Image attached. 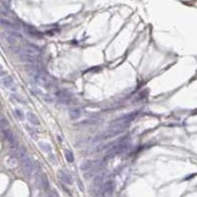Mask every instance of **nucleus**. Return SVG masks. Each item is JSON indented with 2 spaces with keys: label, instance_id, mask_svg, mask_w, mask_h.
<instances>
[{
  "label": "nucleus",
  "instance_id": "obj_16",
  "mask_svg": "<svg viewBox=\"0 0 197 197\" xmlns=\"http://www.w3.org/2000/svg\"><path fill=\"white\" fill-rule=\"evenodd\" d=\"M96 162H94L92 160H87L85 161V162H83L82 164H81V170H90L92 168L95 166Z\"/></svg>",
  "mask_w": 197,
  "mask_h": 197
},
{
  "label": "nucleus",
  "instance_id": "obj_5",
  "mask_svg": "<svg viewBox=\"0 0 197 197\" xmlns=\"http://www.w3.org/2000/svg\"><path fill=\"white\" fill-rule=\"evenodd\" d=\"M2 134L3 136L5 137V139L8 141V143L10 144V146L12 148H17V145H18V140H17L15 134L14 132L9 128H4L2 130Z\"/></svg>",
  "mask_w": 197,
  "mask_h": 197
},
{
  "label": "nucleus",
  "instance_id": "obj_21",
  "mask_svg": "<svg viewBox=\"0 0 197 197\" xmlns=\"http://www.w3.org/2000/svg\"><path fill=\"white\" fill-rule=\"evenodd\" d=\"M8 126H9V122L6 119V117L4 116V115L0 114V128L4 129V128H6V127H8Z\"/></svg>",
  "mask_w": 197,
  "mask_h": 197
},
{
  "label": "nucleus",
  "instance_id": "obj_13",
  "mask_svg": "<svg viewBox=\"0 0 197 197\" xmlns=\"http://www.w3.org/2000/svg\"><path fill=\"white\" fill-rule=\"evenodd\" d=\"M0 26H2V27L6 28V29H9V30H15L17 29V26L15 24H13L10 21L6 20V19H3V18H0Z\"/></svg>",
  "mask_w": 197,
  "mask_h": 197
},
{
  "label": "nucleus",
  "instance_id": "obj_6",
  "mask_svg": "<svg viewBox=\"0 0 197 197\" xmlns=\"http://www.w3.org/2000/svg\"><path fill=\"white\" fill-rule=\"evenodd\" d=\"M35 81L36 83L38 84V85L42 86L44 88H50V85H51V82L47 76L44 75V73H40V74H36L35 75Z\"/></svg>",
  "mask_w": 197,
  "mask_h": 197
},
{
  "label": "nucleus",
  "instance_id": "obj_4",
  "mask_svg": "<svg viewBox=\"0 0 197 197\" xmlns=\"http://www.w3.org/2000/svg\"><path fill=\"white\" fill-rule=\"evenodd\" d=\"M136 115H137V112H131V114L123 115V116L119 117V118H117V119H114V120H112L109 124L110 125H118V124H127V125H128V124L135 118Z\"/></svg>",
  "mask_w": 197,
  "mask_h": 197
},
{
  "label": "nucleus",
  "instance_id": "obj_27",
  "mask_svg": "<svg viewBox=\"0 0 197 197\" xmlns=\"http://www.w3.org/2000/svg\"><path fill=\"white\" fill-rule=\"evenodd\" d=\"M77 184H78V187H80V190L81 191H83L84 190V186H83V183H82V181H77Z\"/></svg>",
  "mask_w": 197,
  "mask_h": 197
},
{
  "label": "nucleus",
  "instance_id": "obj_7",
  "mask_svg": "<svg viewBox=\"0 0 197 197\" xmlns=\"http://www.w3.org/2000/svg\"><path fill=\"white\" fill-rule=\"evenodd\" d=\"M38 57L33 56V55L26 53V52H21L20 53V60L23 62H26V63H30V64H36L38 62Z\"/></svg>",
  "mask_w": 197,
  "mask_h": 197
},
{
  "label": "nucleus",
  "instance_id": "obj_23",
  "mask_svg": "<svg viewBox=\"0 0 197 197\" xmlns=\"http://www.w3.org/2000/svg\"><path fill=\"white\" fill-rule=\"evenodd\" d=\"M14 114H15L19 119H21V120H23V119H24V114H23V111L21 109H16L15 110H14Z\"/></svg>",
  "mask_w": 197,
  "mask_h": 197
},
{
  "label": "nucleus",
  "instance_id": "obj_11",
  "mask_svg": "<svg viewBox=\"0 0 197 197\" xmlns=\"http://www.w3.org/2000/svg\"><path fill=\"white\" fill-rule=\"evenodd\" d=\"M81 115H82V109H81L80 107H73V109H70V111H69V117H70L71 119H73V120L78 119Z\"/></svg>",
  "mask_w": 197,
  "mask_h": 197
},
{
  "label": "nucleus",
  "instance_id": "obj_1",
  "mask_svg": "<svg viewBox=\"0 0 197 197\" xmlns=\"http://www.w3.org/2000/svg\"><path fill=\"white\" fill-rule=\"evenodd\" d=\"M129 148H130V141L127 140L126 138H121L119 140H116L114 145L109 149V153L107 156V158L114 157V156H116V155H120V154L126 152Z\"/></svg>",
  "mask_w": 197,
  "mask_h": 197
},
{
  "label": "nucleus",
  "instance_id": "obj_3",
  "mask_svg": "<svg viewBox=\"0 0 197 197\" xmlns=\"http://www.w3.org/2000/svg\"><path fill=\"white\" fill-rule=\"evenodd\" d=\"M21 164H22L23 170L27 175L31 174L34 172V162L29 156L25 155L21 158Z\"/></svg>",
  "mask_w": 197,
  "mask_h": 197
},
{
  "label": "nucleus",
  "instance_id": "obj_9",
  "mask_svg": "<svg viewBox=\"0 0 197 197\" xmlns=\"http://www.w3.org/2000/svg\"><path fill=\"white\" fill-rule=\"evenodd\" d=\"M55 97L57 98V100L64 105H68L70 104V97L67 95L66 93L62 92V91H56L55 92Z\"/></svg>",
  "mask_w": 197,
  "mask_h": 197
},
{
  "label": "nucleus",
  "instance_id": "obj_22",
  "mask_svg": "<svg viewBox=\"0 0 197 197\" xmlns=\"http://www.w3.org/2000/svg\"><path fill=\"white\" fill-rule=\"evenodd\" d=\"M27 129H28V131H29V133H30V135L31 137H33V138H37V134H38V131L36 130L34 127H27Z\"/></svg>",
  "mask_w": 197,
  "mask_h": 197
},
{
  "label": "nucleus",
  "instance_id": "obj_8",
  "mask_svg": "<svg viewBox=\"0 0 197 197\" xmlns=\"http://www.w3.org/2000/svg\"><path fill=\"white\" fill-rule=\"evenodd\" d=\"M58 179H60V181L63 182V183L65 184H68V185H70V184L73 183V179H72V176L69 174H67L66 172H63V170H59L58 174Z\"/></svg>",
  "mask_w": 197,
  "mask_h": 197
},
{
  "label": "nucleus",
  "instance_id": "obj_28",
  "mask_svg": "<svg viewBox=\"0 0 197 197\" xmlns=\"http://www.w3.org/2000/svg\"><path fill=\"white\" fill-rule=\"evenodd\" d=\"M4 74H6V72L3 70V67L0 65V75H4Z\"/></svg>",
  "mask_w": 197,
  "mask_h": 197
},
{
  "label": "nucleus",
  "instance_id": "obj_20",
  "mask_svg": "<svg viewBox=\"0 0 197 197\" xmlns=\"http://www.w3.org/2000/svg\"><path fill=\"white\" fill-rule=\"evenodd\" d=\"M64 156H65V159L68 163H73L75 158H74V154L71 152L70 150H65L64 151Z\"/></svg>",
  "mask_w": 197,
  "mask_h": 197
},
{
  "label": "nucleus",
  "instance_id": "obj_10",
  "mask_svg": "<svg viewBox=\"0 0 197 197\" xmlns=\"http://www.w3.org/2000/svg\"><path fill=\"white\" fill-rule=\"evenodd\" d=\"M37 182H38V185L42 189H47L49 187V181L45 177V175L42 174L37 175Z\"/></svg>",
  "mask_w": 197,
  "mask_h": 197
},
{
  "label": "nucleus",
  "instance_id": "obj_18",
  "mask_svg": "<svg viewBox=\"0 0 197 197\" xmlns=\"http://www.w3.org/2000/svg\"><path fill=\"white\" fill-rule=\"evenodd\" d=\"M38 146H40V148L45 153H50L52 151L51 146H50V144H49L47 142H44V141L38 142Z\"/></svg>",
  "mask_w": 197,
  "mask_h": 197
},
{
  "label": "nucleus",
  "instance_id": "obj_24",
  "mask_svg": "<svg viewBox=\"0 0 197 197\" xmlns=\"http://www.w3.org/2000/svg\"><path fill=\"white\" fill-rule=\"evenodd\" d=\"M103 179H104V176L103 175H97L96 176V179H95V184L96 185H100L101 183H102V181H103Z\"/></svg>",
  "mask_w": 197,
  "mask_h": 197
},
{
  "label": "nucleus",
  "instance_id": "obj_25",
  "mask_svg": "<svg viewBox=\"0 0 197 197\" xmlns=\"http://www.w3.org/2000/svg\"><path fill=\"white\" fill-rule=\"evenodd\" d=\"M44 101H45V102H47V103H49V104L53 103V99H52V98H51V96L49 95V94L44 96Z\"/></svg>",
  "mask_w": 197,
  "mask_h": 197
},
{
  "label": "nucleus",
  "instance_id": "obj_12",
  "mask_svg": "<svg viewBox=\"0 0 197 197\" xmlns=\"http://www.w3.org/2000/svg\"><path fill=\"white\" fill-rule=\"evenodd\" d=\"M2 37L5 38L6 42L10 44H15L17 42V38L14 35H12L10 32H6L4 34H2Z\"/></svg>",
  "mask_w": 197,
  "mask_h": 197
},
{
  "label": "nucleus",
  "instance_id": "obj_17",
  "mask_svg": "<svg viewBox=\"0 0 197 197\" xmlns=\"http://www.w3.org/2000/svg\"><path fill=\"white\" fill-rule=\"evenodd\" d=\"M1 82L6 88H12L14 86V80H13V78H12L11 76H7V77L2 78Z\"/></svg>",
  "mask_w": 197,
  "mask_h": 197
},
{
  "label": "nucleus",
  "instance_id": "obj_2",
  "mask_svg": "<svg viewBox=\"0 0 197 197\" xmlns=\"http://www.w3.org/2000/svg\"><path fill=\"white\" fill-rule=\"evenodd\" d=\"M127 128V124H118V125H110V127L107 130L104 131L103 133H101L100 135L97 136L95 138V140H99V141H103L105 140V139L109 138H112V137H115L119 134H121L125 129Z\"/></svg>",
  "mask_w": 197,
  "mask_h": 197
},
{
  "label": "nucleus",
  "instance_id": "obj_26",
  "mask_svg": "<svg viewBox=\"0 0 197 197\" xmlns=\"http://www.w3.org/2000/svg\"><path fill=\"white\" fill-rule=\"evenodd\" d=\"M12 99H14V100L17 101V102H19V103H21V104H23L22 99H21L20 97H19L18 95H16V94H14V95H12Z\"/></svg>",
  "mask_w": 197,
  "mask_h": 197
},
{
  "label": "nucleus",
  "instance_id": "obj_15",
  "mask_svg": "<svg viewBox=\"0 0 197 197\" xmlns=\"http://www.w3.org/2000/svg\"><path fill=\"white\" fill-rule=\"evenodd\" d=\"M104 189L107 193H112L114 190V181H107L104 183Z\"/></svg>",
  "mask_w": 197,
  "mask_h": 197
},
{
  "label": "nucleus",
  "instance_id": "obj_14",
  "mask_svg": "<svg viewBox=\"0 0 197 197\" xmlns=\"http://www.w3.org/2000/svg\"><path fill=\"white\" fill-rule=\"evenodd\" d=\"M27 118L30 123H32L33 125H40V120H38V116L33 112L29 111L27 114Z\"/></svg>",
  "mask_w": 197,
  "mask_h": 197
},
{
  "label": "nucleus",
  "instance_id": "obj_19",
  "mask_svg": "<svg viewBox=\"0 0 197 197\" xmlns=\"http://www.w3.org/2000/svg\"><path fill=\"white\" fill-rule=\"evenodd\" d=\"M99 120L98 119H95V118H89V119H86V120H83L81 122H79L78 125H85V126H88V125H92V124H96L98 123Z\"/></svg>",
  "mask_w": 197,
  "mask_h": 197
}]
</instances>
